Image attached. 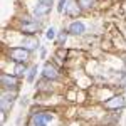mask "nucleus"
<instances>
[{
	"label": "nucleus",
	"instance_id": "1",
	"mask_svg": "<svg viewBox=\"0 0 126 126\" xmlns=\"http://www.w3.org/2000/svg\"><path fill=\"white\" fill-rule=\"evenodd\" d=\"M61 116L56 108H46L39 103H32L27 109V119L24 126H59Z\"/></svg>",
	"mask_w": 126,
	"mask_h": 126
},
{
	"label": "nucleus",
	"instance_id": "2",
	"mask_svg": "<svg viewBox=\"0 0 126 126\" xmlns=\"http://www.w3.org/2000/svg\"><path fill=\"white\" fill-rule=\"evenodd\" d=\"M10 29L17 30L22 35H40L47 29V22H40L34 15H30L29 12L22 10L14 17V22H12Z\"/></svg>",
	"mask_w": 126,
	"mask_h": 126
},
{
	"label": "nucleus",
	"instance_id": "3",
	"mask_svg": "<svg viewBox=\"0 0 126 126\" xmlns=\"http://www.w3.org/2000/svg\"><path fill=\"white\" fill-rule=\"evenodd\" d=\"M20 91H9V89H0V113H2V125L7 123L9 113H12L14 106L19 103Z\"/></svg>",
	"mask_w": 126,
	"mask_h": 126
},
{
	"label": "nucleus",
	"instance_id": "4",
	"mask_svg": "<svg viewBox=\"0 0 126 126\" xmlns=\"http://www.w3.org/2000/svg\"><path fill=\"white\" fill-rule=\"evenodd\" d=\"M32 56L29 50H25L24 47H19V46H14V47H7L3 46V54H2V59H5L7 62H12V64H19V62H24V64H32Z\"/></svg>",
	"mask_w": 126,
	"mask_h": 126
},
{
	"label": "nucleus",
	"instance_id": "5",
	"mask_svg": "<svg viewBox=\"0 0 126 126\" xmlns=\"http://www.w3.org/2000/svg\"><path fill=\"white\" fill-rule=\"evenodd\" d=\"M35 97H50L61 93V82H52L44 78H39L34 84Z\"/></svg>",
	"mask_w": 126,
	"mask_h": 126
},
{
	"label": "nucleus",
	"instance_id": "6",
	"mask_svg": "<svg viewBox=\"0 0 126 126\" xmlns=\"http://www.w3.org/2000/svg\"><path fill=\"white\" fill-rule=\"evenodd\" d=\"M40 78L52 81V82H62L66 78V72L49 59V61H44V64L40 66Z\"/></svg>",
	"mask_w": 126,
	"mask_h": 126
},
{
	"label": "nucleus",
	"instance_id": "7",
	"mask_svg": "<svg viewBox=\"0 0 126 126\" xmlns=\"http://www.w3.org/2000/svg\"><path fill=\"white\" fill-rule=\"evenodd\" d=\"M99 106L103 111L108 113H119V111H125L126 109V96L121 93H116L114 96H111L109 99L99 103Z\"/></svg>",
	"mask_w": 126,
	"mask_h": 126
},
{
	"label": "nucleus",
	"instance_id": "8",
	"mask_svg": "<svg viewBox=\"0 0 126 126\" xmlns=\"http://www.w3.org/2000/svg\"><path fill=\"white\" fill-rule=\"evenodd\" d=\"M66 29L69 30V34H71V37H72V39H84L86 35L91 34V32H89V27H87V24L82 19L67 20Z\"/></svg>",
	"mask_w": 126,
	"mask_h": 126
},
{
	"label": "nucleus",
	"instance_id": "9",
	"mask_svg": "<svg viewBox=\"0 0 126 126\" xmlns=\"http://www.w3.org/2000/svg\"><path fill=\"white\" fill-rule=\"evenodd\" d=\"M24 79L17 78L10 72L0 71V89H9V91H20Z\"/></svg>",
	"mask_w": 126,
	"mask_h": 126
},
{
	"label": "nucleus",
	"instance_id": "10",
	"mask_svg": "<svg viewBox=\"0 0 126 126\" xmlns=\"http://www.w3.org/2000/svg\"><path fill=\"white\" fill-rule=\"evenodd\" d=\"M62 15H64L67 20H76V19H82L84 12L81 10V7L78 5V2H76V0H69L67 5H66V10H64V14H62Z\"/></svg>",
	"mask_w": 126,
	"mask_h": 126
},
{
	"label": "nucleus",
	"instance_id": "11",
	"mask_svg": "<svg viewBox=\"0 0 126 126\" xmlns=\"http://www.w3.org/2000/svg\"><path fill=\"white\" fill-rule=\"evenodd\" d=\"M39 78H40V66H39V62H32L30 67H29V71H27V76H25V84L34 86L35 81H37Z\"/></svg>",
	"mask_w": 126,
	"mask_h": 126
},
{
	"label": "nucleus",
	"instance_id": "12",
	"mask_svg": "<svg viewBox=\"0 0 126 126\" xmlns=\"http://www.w3.org/2000/svg\"><path fill=\"white\" fill-rule=\"evenodd\" d=\"M29 67H30V64H24V62L12 64V62H10V69H9V71H5V72H10V74H14V76H17V78H20V79L25 81V76H27Z\"/></svg>",
	"mask_w": 126,
	"mask_h": 126
},
{
	"label": "nucleus",
	"instance_id": "13",
	"mask_svg": "<svg viewBox=\"0 0 126 126\" xmlns=\"http://www.w3.org/2000/svg\"><path fill=\"white\" fill-rule=\"evenodd\" d=\"M69 39H72V37H71L69 30L66 29V25H62V27L59 29V32H57V39L54 40V47H56V49H57V47H69V46H67Z\"/></svg>",
	"mask_w": 126,
	"mask_h": 126
},
{
	"label": "nucleus",
	"instance_id": "14",
	"mask_svg": "<svg viewBox=\"0 0 126 126\" xmlns=\"http://www.w3.org/2000/svg\"><path fill=\"white\" fill-rule=\"evenodd\" d=\"M76 2H78V5L81 7V10L86 15V14H93V12H96L99 9V2L101 0H76Z\"/></svg>",
	"mask_w": 126,
	"mask_h": 126
},
{
	"label": "nucleus",
	"instance_id": "15",
	"mask_svg": "<svg viewBox=\"0 0 126 126\" xmlns=\"http://www.w3.org/2000/svg\"><path fill=\"white\" fill-rule=\"evenodd\" d=\"M57 32H59V29L56 25H47V29L44 30V37H46L49 42H54V40L57 39Z\"/></svg>",
	"mask_w": 126,
	"mask_h": 126
},
{
	"label": "nucleus",
	"instance_id": "16",
	"mask_svg": "<svg viewBox=\"0 0 126 126\" xmlns=\"http://www.w3.org/2000/svg\"><path fill=\"white\" fill-rule=\"evenodd\" d=\"M32 103H34V101H32V97H30L29 94H20V97H19V103H17V104H19V108H20V109L27 111V109H29V108L32 106Z\"/></svg>",
	"mask_w": 126,
	"mask_h": 126
},
{
	"label": "nucleus",
	"instance_id": "17",
	"mask_svg": "<svg viewBox=\"0 0 126 126\" xmlns=\"http://www.w3.org/2000/svg\"><path fill=\"white\" fill-rule=\"evenodd\" d=\"M67 2H69V0H57V3H56V12H57L59 15H62V14H64Z\"/></svg>",
	"mask_w": 126,
	"mask_h": 126
},
{
	"label": "nucleus",
	"instance_id": "18",
	"mask_svg": "<svg viewBox=\"0 0 126 126\" xmlns=\"http://www.w3.org/2000/svg\"><path fill=\"white\" fill-rule=\"evenodd\" d=\"M37 54H39L40 61H49V57H47V56H49V47H47V46H42Z\"/></svg>",
	"mask_w": 126,
	"mask_h": 126
},
{
	"label": "nucleus",
	"instance_id": "19",
	"mask_svg": "<svg viewBox=\"0 0 126 126\" xmlns=\"http://www.w3.org/2000/svg\"><path fill=\"white\" fill-rule=\"evenodd\" d=\"M118 57L121 61V66H126V50H119L118 52Z\"/></svg>",
	"mask_w": 126,
	"mask_h": 126
},
{
	"label": "nucleus",
	"instance_id": "20",
	"mask_svg": "<svg viewBox=\"0 0 126 126\" xmlns=\"http://www.w3.org/2000/svg\"><path fill=\"white\" fill-rule=\"evenodd\" d=\"M125 50H126V42H125Z\"/></svg>",
	"mask_w": 126,
	"mask_h": 126
},
{
	"label": "nucleus",
	"instance_id": "21",
	"mask_svg": "<svg viewBox=\"0 0 126 126\" xmlns=\"http://www.w3.org/2000/svg\"><path fill=\"white\" fill-rule=\"evenodd\" d=\"M2 126H5V125H2Z\"/></svg>",
	"mask_w": 126,
	"mask_h": 126
}]
</instances>
